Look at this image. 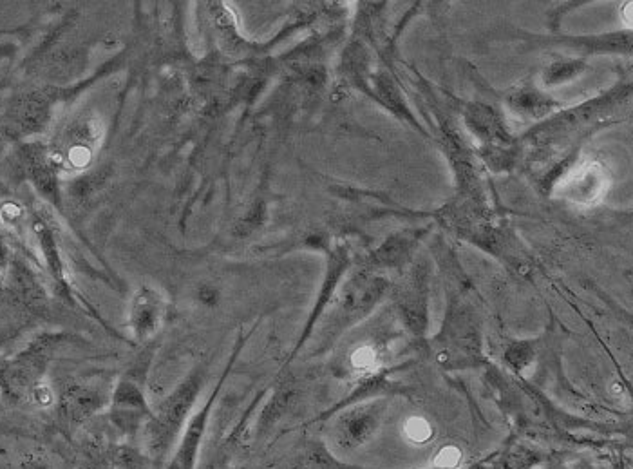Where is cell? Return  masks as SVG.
<instances>
[{
    "instance_id": "obj_2",
    "label": "cell",
    "mask_w": 633,
    "mask_h": 469,
    "mask_svg": "<svg viewBox=\"0 0 633 469\" xmlns=\"http://www.w3.org/2000/svg\"><path fill=\"white\" fill-rule=\"evenodd\" d=\"M431 426L429 422L420 419V417H413L406 422V435L415 442H426L431 437Z\"/></svg>"
},
{
    "instance_id": "obj_4",
    "label": "cell",
    "mask_w": 633,
    "mask_h": 469,
    "mask_svg": "<svg viewBox=\"0 0 633 469\" xmlns=\"http://www.w3.org/2000/svg\"><path fill=\"white\" fill-rule=\"evenodd\" d=\"M353 363L357 364L359 368H366V366H371V364L375 363V354L369 350V348H362L359 350L355 357H353Z\"/></svg>"
},
{
    "instance_id": "obj_3",
    "label": "cell",
    "mask_w": 633,
    "mask_h": 469,
    "mask_svg": "<svg viewBox=\"0 0 633 469\" xmlns=\"http://www.w3.org/2000/svg\"><path fill=\"white\" fill-rule=\"evenodd\" d=\"M458 462H460V451L456 448H444L436 459V464L444 469L454 468Z\"/></svg>"
},
{
    "instance_id": "obj_1",
    "label": "cell",
    "mask_w": 633,
    "mask_h": 469,
    "mask_svg": "<svg viewBox=\"0 0 633 469\" xmlns=\"http://www.w3.org/2000/svg\"><path fill=\"white\" fill-rule=\"evenodd\" d=\"M161 301L156 292L142 290L138 292L133 307V326L136 334L145 335L152 332L160 323Z\"/></svg>"
}]
</instances>
